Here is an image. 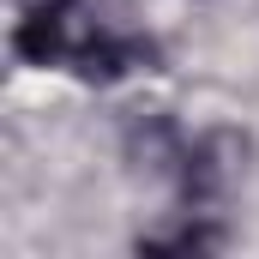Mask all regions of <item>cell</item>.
<instances>
[{
  "instance_id": "cell-4",
  "label": "cell",
  "mask_w": 259,
  "mask_h": 259,
  "mask_svg": "<svg viewBox=\"0 0 259 259\" xmlns=\"http://www.w3.org/2000/svg\"><path fill=\"white\" fill-rule=\"evenodd\" d=\"M139 247H157V253H211V247H223V229L217 223H199V211H193V217H181L169 229L139 235Z\"/></svg>"
},
{
  "instance_id": "cell-2",
  "label": "cell",
  "mask_w": 259,
  "mask_h": 259,
  "mask_svg": "<svg viewBox=\"0 0 259 259\" xmlns=\"http://www.w3.org/2000/svg\"><path fill=\"white\" fill-rule=\"evenodd\" d=\"M241 169H247V139H235V133H199L181 151L175 181H181V199L193 211H205V205L229 199V187L241 181Z\"/></svg>"
},
{
  "instance_id": "cell-3",
  "label": "cell",
  "mask_w": 259,
  "mask_h": 259,
  "mask_svg": "<svg viewBox=\"0 0 259 259\" xmlns=\"http://www.w3.org/2000/svg\"><path fill=\"white\" fill-rule=\"evenodd\" d=\"M121 145H127V163L145 169V175H175L181 169V151H187L181 127L163 109H133L127 127H121Z\"/></svg>"
},
{
  "instance_id": "cell-1",
  "label": "cell",
  "mask_w": 259,
  "mask_h": 259,
  "mask_svg": "<svg viewBox=\"0 0 259 259\" xmlns=\"http://www.w3.org/2000/svg\"><path fill=\"white\" fill-rule=\"evenodd\" d=\"M12 49L30 66H66L78 78H127L157 66V42L145 30H127L121 18H109L103 0H36L18 30Z\"/></svg>"
}]
</instances>
